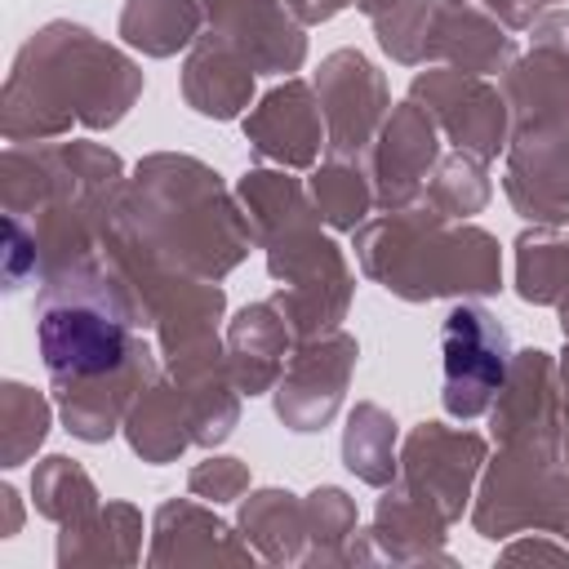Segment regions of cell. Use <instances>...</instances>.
Wrapping results in <instances>:
<instances>
[{
  "instance_id": "obj_42",
  "label": "cell",
  "mask_w": 569,
  "mask_h": 569,
  "mask_svg": "<svg viewBox=\"0 0 569 569\" xmlns=\"http://www.w3.org/2000/svg\"><path fill=\"white\" fill-rule=\"evenodd\" d=\"M284 4L298 13V22H302V27H316V22H329L333 13H342L347 4H356L360 13H369L378 0H284Z\"/></svg>"
},
{
  "instance_id": "obj_11",
  "label": "cell",
  "mask_w": 569,
  "mask_h": 569,
  "mask_svg": "<svg viewBox=\"0 0 569 569\" xmlns=\"http://www.w3.org/2000/svg\"><path fill=\"white\" fill-rule=\"evenodd\" d=\"M311 89L325 111V156L369 160V147L391 111L387 76L360 49H333L320 58Z\"/></svg>"
},
{
  "instance_id": "obj_26",
  "label": "cell",
  "mask_w": 569,
  "mask_h": 569,
  "mask_svg": "<svg viewBox=\"0 0 569 569\" xmlns=\"http://www.w3.org/2000/svg\"><path fill=\"white\" fill-rule=\"evenodd\" d=\"M142 556V511L133 502H102L80 525L58 529V565H133Z\"/></svg>"
},
{
  "instance_id": "obj_31",
  "label": "cell",
  "mask_w": 569,
  "mask_h": 569,
  "mask_svg": "<svg viewBox=\"0 0 569 569\" xmlns=\"http://www.w3.org/2000/svg\"><path fill=\"white\" fill-rule=\"evenodd\" d=\"M311 204L320 213V222L329 231H356L369 222V213L378 209L373 196V178H369V160H351V156H325L311 178H307Z\"/></svg>"
},
{
  "instance_id": "obj_30",
  "label": "cell",
  "mask_w": 569,
  "mask_h": 569,
  "mask_svg": "<svg viewBox=\"0 0 569 569\" xmlns=\"http://www.w3.org/2000/svg\"><path fill=\"white\" fill-rule=\"evenodd\" d=\"M342 467L360 485H373V489H387L400 476V427H396V418L382 405L356 400V409L347 413Z\"/></svg>"
},
{
  "instance_id": "obj_19",
  "label": "cell",
  "mask_w": 569,
  "mask_h": 569,
  "mask_svg": "<svg viewBox=\"0 0 569 569\" xmlns=\"http://www.w3.org/2000/svg\"><path fill=\"white\" fill-rule=\"evenodd\" d=\"M236 529L240 525H227L222 516H213V502H204V498L200 502L169 498L151 516V551H147V565H209V560L253 565L258 551Z\"/></svg>"
},
{
  "instance_id": "obj_4",
  "label": "cell",
  "mask_w": 569,
  "mask_h": 569,
  "mask_svg": "<svg viewBox=\"0 0 569 569\" xmlns=\"http://www.w3.org/2000/svg\"><path fill=\"white\" fill-rule=\"evenodd\" d=\"M124 160L89 138L9 142L0 156V204L40 244V280L102 244L107 213L124 191Z\"/></svg>"
},
{
  "instance_id": "obj_37",
  "label": "cell",
  "mask_w": 569,
  "mask_h": 569,
  "mask_svg": "<svg viewBox=\"0 0 569 569\" xmlns=\"http://www.w3.org/2000/svg\"><path fill=\"white\" fill-rule=\"evenodd\" d=\"M187 489L213 507L222 502H240L249 493V467L240 458H222V453H209L204 462H196L187 471Z\"/></svg>"
},
{
  "instance_id": "obj_15",
  "label": "cell",
  "mask_w": 569,
  "mask_h": 569,
  "mask_svg": "<svg viewBox=\"0 0 569 569\" xmlns=\"http://www.w3.org/2000/svg\"><path fill=\"white\" fill-rule=\"evenodd\" d=\"M204 31L258 76H293L307 62V27L284 0H204Z\"/></svg>"
},
{
  "instance_id": "obj_41",
  "label": "cell",
  "mask_w": 569,
  "mask_h": 569,
  "mask_svg": "<svg viewBox=\"0 0 569 569\" xmlns=\"http://www.w3.org/2000/svg\"><path fill=\"white\" fill-rule=\"evenodd\" d=\"M476 4H485L498 22H507L511 31H525L542 9H556L560 0H476Z\"/></svg>"
},
{
  "instance_id": "obj_33",
  "label": "cell",
  "mask_w": 569,
  "mask_h": 569,
  "mask_svg": "<svg viewBox=\"0 0 569 569\" xmlns=\"http://www.w3.org/2000/svg\"><path fill=\"white\" fill-rule=\"evenodd\" d=\"M307 511V551L302 565H347V547L356 538V502L338 485H320L302 498Z\"/></svg>"
},
{
  "instance_id": "obj_13",
  "label": "cell",
  "mask_w": 569,
  "mask_h": 569,
  "mask_svg": "<svg viewBox=\"0 0 569 569\" xmlns=\"http://www.w3.org/2000/svg\"><path fill=\"white\" fill-rule=\"evenodd\" d=\"M493 445H538L560 449L565 436V400H560V360L542 347H520L511 356L507 382L489 405Z\"/></svg>"
},
{
  "instance_id": "obj_40",
  "label": "cell",
  "mask_w": 569,
  "mask_h": 569,
  "mask_svg": "<svg viewBox=\"0 0 569 569\" xmlns=\"http://www.w3.org/2000/svg\"><path fill=\"white\" fill-rule=\"evenodd\" d=\"M551 538H547V529L520 533L516 542L502 547V560H551V565H569V542H551Z\"/></svg>"
},
{
  "instance_id": "obj_27",
  "label": "cell",
  "mask_w": 569,
  "mask_h": 569,
  "mask_svg": "<svg viewBox=\"0 0 569 569\" xmlns=\"http://www.w3.org/2000/svg\"><path fill=\"white\" fill-rule=\"evenodd\" d=\"M516 293L533 307H556L560 333L569 338V222L520 231V240H516Z\"/></svg>"
},
{
  "instance_id": "obj_23",
  "label": "cell",
  "mask_w": 569,
  "mask_h": 569,
  "mask_svg": "<svg viewBox=\"0 0 569 569\" xmlns=\"http://www.w3.org/2000/svg\"><path fill=\"white\" fill-rule=\"evenodd\" d=\"M498 89L511 111V133L525 129H569V62L547 49H525L502 76Z\"/></svg>"
},
{
  "instance_id": "obj_16",
  "label": "cell",
  "mask_w": 569,
  "mask_h": 569,
  "mask_svg": "<svg viewBox=\"0 0 569 569\" xmlns=\"http://www.w3.org/2000/svg\"><path fill=\"white\" fill-rule=\"evenodd\" d=\"M244 142L262 164L293 173L316 169L325 151V111L311 80L284 76L276 89H267L258 107L244 111Z\"/></svg>"
},
{
  "instance_id": "obj_43",
  "label": "cell",
  "mask_w": 569,
  "mask_h": 569,
  "mask_svg": "<svg viewBox=\"0 0 569 569\" xmlns=\"http://www.w3.org/2000/svg\"><path fill=\"white\" fill-rule=\"evenodd\" d=\"M569 342V338H565ZM560 400H565V436H560V453H565V467H569V351L560 360Z\"/></svg>"
},
{
  "instance_id": "obj_36",
  "label": "cell",
  "mask_w": 569,
  "mask_h": 569,
  "mask_svg": "<svg viewBox=\"0 0 569 569\" xmlns=\"http://www.w3.org/2000/svg\"><path fill=\"white\" fill-rule=\"evenodd\" d=\"M53 409L40 391L27 382H4L0 387V445H4V467H22L49 436Z\"/></svg>"
},
{
  "instance_id": "obj_8",
  "label": "cell",
  "mask_w": 569,
  "mask_h": 569,
  "mask_svg": "<svg viewBox=\"0 0 569 569\" xmlns=\"http://www.w3.org/2000/svg\"><path fill=\"white\" fill-rule=\"evenodd\" d=\"M511 356H516L511 338L489 307L453 302V311L440 320V360H445L440 405H445V413L458 422L485 418L507 382Z\"/></svg>"
},
{
  "instance_id": "obj_25",
  "label": "cell",
  "mask_w": 569,
  "mask_h": 569,
  "mask_svg": "<svg viewBox=\"0 0 569 569\" xmlns=\"http://www.w3.org/2000/svg\"><path fill=\"white\" fill-rule=\"evenodd\" d=\"M236 200L253 227V240L258 249H267L271 240H280L284 231L293 227H307L316 222V204H311V191L302 178H293V169H280V164H258L240 178L236 187Z\"/></svg>"
},
{
  "instance_id": "obj_32",
  "label": "cell",
  "mask_w": 569,
  "mask_h": 569,
  "mask_svg": "<svg viewBox=\"0 0 569 569\" xmlns=\"http://www.w3.org/2000/svg\"><path fill=\"white\" fill-rule=\"evenodd\" d=\"M31 502H36V511L44 520H53L58 529H67V525H80L84 516H93L102 507V493H98L93 476L76 458L49 453L31 471Z\"/></svg>"
},
{
  "instance_id": "obj_18",
  "label": "cell",
  "mask_w": 569,
  "mask_h": 569,
  "mask_svg": "<svg viewBox=\"0 0 569 569\" xmlns=\"http://www.w3.org/2000/svg\"><path fill=\"white\" fill-rule=\"evenodd\" d=\"M445 529H449V520L440 511H431L418 493H409L400 480H391L373 507V525L356 529V538L347 547V565H360V560H391V565L440 560V565H449Z\"/></svg>"
},
{
  "instance_id": "obj_44",
  "label": "cell",
  "mask_w": 569,
  "mask_h": 569,
  "mask_svg": "<svg viewBox=\"0 0 569 569\" xmlns=\"http://www.w3.org/2000/svg\"><path fill=\"white\" fill-rule=\"evenodd\" d=\"M0 498H4V507H9V520H4V533H0V538H13V533H18V525H22V511H18V493H13V485H4V489H0Z\"/></svg>"
},
{
  "instance_id": "obj_24",
  "label": "cell",
  "mask_w": 569,
  "mask_h": 569,
  "mask_svg": "<svg viewBox=\"0 0 569 569\" xmlns=\"http://www.w3.org/2000/svg\"><path fill=\"white\" fill-rule=\"evenodd\" d=\"M124 440L151 467H164V462L182 458L196 445L187 391L173 382L169 369L160 378H151L142 387V396L129 405V413H124Z\"/></svg>"
},
{
  "instance_id": "obj_10",
  "label": "cell",
  "mask_w": 569,
  "mask_h": 569,
  "mask_svg": "<svg viewBox=\"0 0 569 569\" xmlns=\"http://www.w3.org/2000/svg\"><path fill=\"white\" fill-rule=\"evenodd\" d=\"M409 98L418 107H427L436 129L462 156H476V160L493 164L507 151V142H511V111H507L502 89L489 84V76H467V71H453V67H431V71L413 76Z\"/></svg>"
},
{
  "instance_id": "obj_39",
  "label": "cell",
  "mask_w": 569,
  "mask_h": 569,
  "mask_svg": "<svg viewBox=\"0 0 569 569\" xmlns=\"http://www.w3.org/2000/svg\"><path fill=\"white\" fill-rule=\"evenodd\" d=\"M525 31H529V49H547L569 62V9H542Z\"/></svg>"
},
{
  "instance_id": "obj_35",
  "label": "cell",
  "mask_w": 569,
  "mask_h": 569,
  "mask_svg": "<svg viewBox=\"0 0 569 569\" xmlns=\"http://www.w3.org/2000/svg\"><path fill=\"white\" fill-rule=\"evenodd\" d=\"M493 196V182H489V164L476 160V156H462V151H449L440 156V164L431 169L427 178V204H436L445 218H458L467 222L471 213H480Z\"/></svg>"
},
{
  "instance_id": "obj_22",
  "label": "cell",
  "mask_w": 569,
  "mask_h": 569,
  "mask_svg": "<svg viewBox=\"0 0 569 569\" xmlns=\"http://www.w3.org/2000/svg\"><path fill=\"white\" fill-rule=\"evenodd\" d=\"M253 76L258 71L236 49H227L222 40H213L204 31L187 49V62H182V98L204 120H236L253 102Z\"/></svg>"
},
{
  "instance_id": "obj_12",
  "label": "cell",
  "mask_w": 569,
  "mask_h": 569,
  "mask_svg": "<svg viewBox=\"0 0 569 569\" xmlns=\"http://www.w3.org/2000/svg\"><path fill=\"white\" fill-rule=\"evenodd\" d=\"M356 356L360 342L347 329H329L320 338L298 342L276 382V418L298 436L325 431L342 409L347 382L356 373Z\"/></svg>"
},
{
  "instance_id": "obj_17",
  "label": "cell",
  "mask_w": 569,
  "mask_h": 569,
  "mask_svg": "<svg viewBox=\"0 0 569 569\" xmlns=\"http://www.w3.org/2000/svg\"><path fill=\"white\" fill-rule=\"evenodd\" d=\"M502 191L511 209L533 227L569 222V129L511 133L502 151Z\"/></svg>"
},
{
  "instance_id": "obj_20",
  "label": "cell",
  "mask_w": 569,
  "mask_h": 569,
  "mask_svg": "<svg viewBox=\"0 0 569 569\" xmlns=\"http://www.w3.org/2000/svg\"><path fill=\"white\" fill-rule=\"evenodd\" d=\"M516 58H520V44L511 27L498 22L485 4L440 0L436 22H431V44H427L431 67H453L467 76H502Z\"/></svg>"
},
{
  "instance_id": "obj_1",
  "label": "cell",
  "mask_w": 569,
  "mask_h": 569,
  "mask_svg": "<svg viewBox=\"0 0 569 569\" xmlns=\"http://www.w3.org/2000/svg\"><path fill=\"white\" fill-rule=\"evenodd\" d=\"M36 342L62 427L84 445L124 431L129 405L164 373L151 311L102 244L36 284Z\"/></svg>"
},
{
  "instance_id": "obj_34",
  "label": "cell",
  "mask_w": 569,
  "mask_h": 569,
  "mask_svg": "<svg viewBox=\"0 0 569 569\" xmlns=\"http://www.w3.org/2000/svg\"><path fill=\"white\" fill-rule=\"evenodd\" d=\"M440 0H378L365 18L373 22V36L382 53L400 67H427V44H431V22H436Z\"/></svg>"
},
{
  "instance_id": "obj_2",
  "label": "cell",
  "mask_w": 569,
  "mask_h": 569,
  "mask_svg": "<svg viewBox=\"0 0 569 569\" xmlns=\"http://www.w3.org/2000/svg\"><path fill=\"white\" fill-rule=\"evenodd\" d=\"M107 231L147 258L204 280H222L249 258V249H258L236 191H227L204 160L182 151L138 160L116 209L107 213Z\"/></svg>"
},
{
  "instance_id": "obj_28",
  "label": "cell",
  "mask_w": 569,
  "mask_h": 569,
  "mask_svg": "<svg viewBox=\"0 0 569 569\" xmlns=\"http://www.w3.org/2000/svg\"><path fill=\"white\" fill-rule=\"evenodd\" d=\"M240 533L249 538V547L258 551V560L267 565H302L307 551V511L302 498H293L289 489H253L249 498H240Z\"/></svg>"
},
{
  "instance_id": "obj_14",
  "label": "cell",
  "mask_w": 569,
  "mask_h": 569,
  "mask_svg": "<svg viewBox=\"0 0 569 569\" xmlns=\"http://www.w3.org/2000/svg\"><path fill=\"white\" fill-rule=\"evenodd\" d=\"M440 164V129L413 98L391 102L373 147H369V178L382 213L409 209L427 196V178Z\"/></svg>"
},
{
  "instance_id": "obj_38",
  "label": "cell",
  "mask_w": 569,
  "mask_h": 569,
  "mask_svg": "<svg viewBox=\"0 0 569 569\" xmlns=\"http://www.w3.org/2000/svg\"><path fill=\"white\" fill-rule=\"evenodd\" d=\"M40 284V244L22 218L4 213V293Z\"/></svg>"
},
{
  "instance_id": "obj_21",
  "label": "cell",
  "mask_w": 569,
  "mask_h": 569,
  "mask_svg": "<svg viewBox=\"0 0 569 569\" xmlns=\"http://www.w3.org/2000/svg\"><path fill=\"white\" fill-rule=\"evenodd\" d=\"M227 365H231V378L240 387V396H267L276 391L298 338L289 329V320L280 316V307L267 298V302H249L231 316L227 325Z\"/></svg>"
},
{
  "instance_id": "obj_5",
  "label": "cell",
  "mask_w": 569,
  "mask_h": 569,
  "mask_svg": "<svg viewBox=\"0 0 569 569\" xmlns=\"http://www.w3.org/2000/svg\"><path fill=\"white\" fill-rule=\"evenodd\" d=\"M356 236L360 271L405 302L431 298H493L502 289V249L476 222L445 218L436 204L418 200L409 209L382 213Z\"/></svg>"
},
{
  "instance_id": "obj_7",
  "label": "cell",
  "mask_w": 569,
  "mask_h": 569,
  "mask_svg": "<svg viewBox=\"0 0 569 569\" xmlns=\"http://www.w3.org/2000/svg\"><path fill=\"white\" fill-rule=\"evenodd\" d=\"M267 271L276 280L271 302L280 307V316L289 320L298 342L342 329L351 293H356V271H351L342 244L320 231V218L271 240Z\"/></svg>"
},
{
  "instance_id": "obj_3",
  "label": "cell",
  "mask_w": 569,
  "mask_h": 569,
  "mask_svg": "<svg viewBox=\"0 0 569 569\" xmlns=\"http://www.w3.org/2000/svg\"><path fill=\"white\" fill-rule=\"evenodd\" d=\"M142 93V67L80 22H44L18 49L4 80V142H53L84 129H111Z\"/></svg>"
},
{
  "instance_id": "obj_9",
  "label": "cell",
  "mask_w": 569,
  "mask_h": 569,
  "mask_svg": "<svg viewBox=\"0 0 569 569\" xmlns=\"http://www.w3.org/2000/svg\"><path fill=\"white\" fill-rule=\"evenodd\" d=\"M485 462H489L485 436L467 427H449V422H418L400 445L396 480L409 493H418L431 511H440L449 525H458L462 511H471Z\"/></svg>"
},
{
  "instance_id": "obj_6",
  "label": "cell",
  "mask_w": 569,
  "mask_h": 569,
  "mask_svg": "<svg viewBox=\"0 0 569 569\" xmlns=\"http://www.w3.org/2000/svg\"><path fill=\"white\" fill-rule=\"evenodd\" d=\"M471 525L489 542H507L529 529H547L569 542V467L560 449L498 445L485 462L471 502Z\"/></svg>"
},
{
  "instance_id": "obj_29",
  "label": "cell",
  "mask_w": 569,
  "mask_h": 569,
  "mask_svg": "<svg viewBox=\"0 0 569 569\" xmlns=\"http://www.w3.org/2000/svg\"><path fill=\"white\" fill-rule=\"evenodd\" d=\"M116 31L147 58H173L204 36V0H124Z\"/></svg>"
}]
</instances>
